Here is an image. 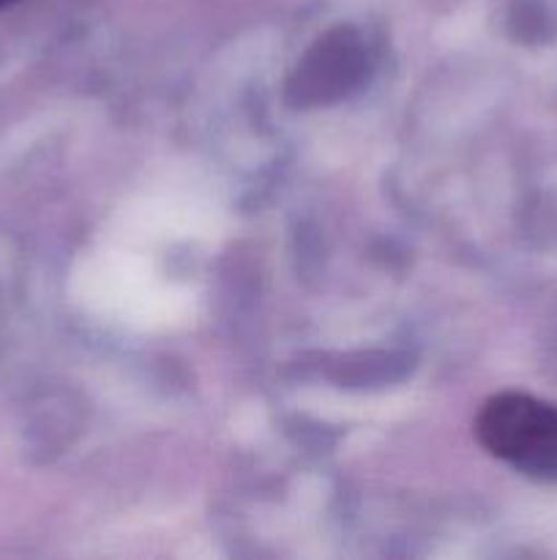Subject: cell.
Masks as SVG:
<instances>
[{
    "label": "cell",
    "mask_w": 557,
    "mask_h": 560,
    "mask_svg": "<svg viewBox=\"0 0 557 560\" xmlns=\"http://www.w3.org/2000/svg\"><path fill=\"white\" fill-rule=\"evenodd\" d=\"M11 3H20V0H0V9H3V5H11Z\"/></svg>",
    "instance_id": "3957f363"
},
{
    "label": "cell",
    "mask_w": 557,
    "mask_h": 560,
    "mask_svg": "<svg viewBox=\"0 0 557 560\" xmlns=\"http://www.w3.org/2000/svg\"><path fill=\"white\" fill-rule=\"evenodd\" d=\"M364 58V47H358L349 36L322 42L293 80V85L298 88V98H328L333 93L347 91L349 82H358Z\"/></svg>",
    "instance_id": "7a4b0ae2"
},
{
    "label": "cell",
    "mask_w": 557,
    "mask_h": 560,
    "mask_svg": "<svg viewBox=\"0 0 557 560\" xmlns=\"http://www.w3.org/2000/svg\"><path fill=\"white\" fill-rule=\"evenodd\" d=\"M475 435L491 457L541 479H557V405L502 392L486 399Z\"/></svg>",
    "instance_id": "6da1fadb"
}]
</instances>
